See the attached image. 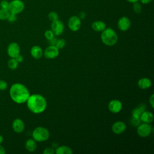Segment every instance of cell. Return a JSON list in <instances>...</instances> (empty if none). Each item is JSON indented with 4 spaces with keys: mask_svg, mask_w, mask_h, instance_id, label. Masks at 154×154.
<instances>
[{
    "mask_svg": "<svg viewBox=\"0 0 154 154\" xmlns=\"http://www.w3.org/2000/svg\"><path fill=\"white\" fill-rule=\"evenodd\" d=\"M25 147L26 150L29 152H32L35 150L37 148V143L36 141H35L33 138L28 139L25 143Z\"/></svg>",
    "mask_w": 154,
    "mask_h": 154,
    "instance_id": "d6986e66",
    "label": "cell"
},
{
    "mask_svg": "<svg viewBox=\"0 0 154 154\" xmlns=\"http://www.w3.org/2000/svg\"><path fill=\"white\" fill-rule=\"evenodd\" d=\"M50 136L49 130L43 126H38L35 128L32 132V138L36 141V142H43L48 140Z\"/></svg>",
    "mask_w": 154,
    "mask_h": 154,
    "instance_id": "277c9868",
    "label": "cell"
},
{
    "mask_svg": "<svg viewBox=\"0 0 154 154\" xmlns=\"http://www.w3.org/2000/svg\"><path fill=\"white\" fill-rule=\"evenodd\" d=\"M19 63L14 58H11L7 63V66L8 68L11 70H15L17 68Z\"/></svg>",
    "mask_w": 154,
    "mask_h": 154,
    "instance_id": "7402d4cb",
    "label": "cell"
},
{
    "mask_svg": "<svg viewBox=\"0 0 154 154\" xmlns=\"http://www.w3.org/2000/svg\"><path fill=\"white\" fill-rule=\"evenodd\" d=\"M153 127L149 123H142L137 126V134L143 138L148 137L153 131Z\"/></svg>",
    "mask_w": 154,
    "mask_h": 154,
    "instance_id": "8992f818",
    "label": "cell"
},
{
    "mask_svg": "<svg viewBox=\"0 0 154 154\" xmlns=\"http://www.w3.org/2000/svg\"><path fill=\"white\" fill-rule=\"evenodd\" d=\"M86 16V14L84 11H80L79 13V14H78V17L81 19V20H82V19H84L85 17Z\"/></svg>",
    "mask_w": 154,
    "mask_h": 154,
    "instance_id": "836d02e7",
    "label": "cell"
},
{
    "mask_svg": "<svg viewBox=\"0 0 154 154\" xmlns=\"http://www.w3.org/2000/svg\"><path fill=\"white\" fill-rule=\"evenodd\" d=\"M8 55L10 58H15L20 52V48L16 42L10 43L7 49Z\"/></svg>",
    "mask_w": 154,
    "mask_h": 154,
    "instance_id": "8fae6325",
    "label": "cell"
},
{
    "mask_svg": "<svg viewBox=\"0 0 154 154\" xmlns=\"http://www.w3.org/2000/svg\"><path fill=\"white\" fill-rule=\"evenodd\" d=\"M14 58L16 59V60L19 63H22V62L23 61V56H22V55H20V54H19V55H17Z\"/></svg>",
    "mask_w": 154,
    "mask_h": 154,
    "instance_id": "d6a6232c",
    "label": "cell"
},
{
    "mask_svg": "<svg viewBox=\"0 0 154 154\" xmlns=\"http://www.w3.org/2000/svg\"><path fill=\"white\" fill-rule=\"evenodd\" d=\"M152 0H140V2L143 4H147L152 2Z\"/></svg>",
    "mask_w": 154,
    "mask_h": 154,
    "instance_id": "8d00e7d4",
    "label": "cell"
},
{
    "mask_svg": "<svg viewBox=\"0 0 154 154\" xmlns=\"http://www.w3.org/2000/svg\"><path fill=\"white\" fill-rule=\"evenodd\" d=\"M100 38L104 45L108 46H112L117 43L118 35L113 29L111 28H106L102 31Z\"/></svg>",
    "mask_w": 154,
    "mask_h": 154,
    "instance_id": "3957f363",
    "label": "cell"
},
{
    "mask_svg": "<svg viewBox=\"0 0 154 154\" xmlns=\"http://www.w3.org/2000/svg\"><path fill=\"white\" fill-rule=\"evenodd\" d=\"M8 6H9V2L6 0H2L0 2V7L2 9L5 10H8Z\"/></svg>",
    "mask_w": 154,
    "mask_h": 154,
    "instance_id": "83f0119b",
    "label": "cell"
},
{
    "mask_svg": "<svg viewBox=\"0 0 154 154\" xmlns=\"http://www.w3.org/2000/svg\"><path fill=\"white\" fill-rule=\"evenodd\" d=\"M51 28L54 35L56 36L60 35L64 31V25L63 23L59 19L52 22Z\"/></svg>",
    "mask_w": 154,
    "mask_h": 154,
    "instance_id": "30bf717a",
    "label": "cell"
},
{
    "mask_svg": "<svg viewBox=\"0 0 154 154\" xmlns=\"http://www.w3.org/2000/svg\"><path fill=\"white\" fill-rule=\"evenodd\" d=\"M140 121L142 122V123H151L153 120V114L152 112L145 110L144 111L140 116Z\"/></svg>",
    "mask_w": 154,
    "mask_h": 154,
    "instance_id": "9a60e30c",
    "label": "cell"
},
{
    "mask_svg": "<svg viewBox=\"0 0 154 154\" xmlns=\"http://www.w3.org/2000/svg\"><path fill=\"white\" fill-rule=\"evenodd\" d=\"M5 152H5V148L0 144V154H5Z\"/></svg>",
    "mask_w": 154,
    "mask_h": 154,
    "instance_id": "d590c367",
    "label": "cell"
},
{
    "mask_svg": "<svg viewBox=\"0 0 154 154\" xmlns=\"http://www.w3.org/2000/svg\"><path fill=\"white\" fill-rule=\"evenodd\" d=\"M44 35H45V38L48 40H49L52 39L53 37H55V35H54V32H52V31L51 29H47V30H46L45 31Z\"/></svg>",
    "mask_w": 154,
    "mask_h": 154,
    "instance_id": "4316f807",
    "label": "cell"
},
{
    "mask_svg": "<svg viewBox=\"0 0 154 154\" xmlns=\"http://www.w3.org/2000/svg\"><path fill=\"white\" fill-rule=\"evenodd\" d=\"M67 25L72 31H77L81 28V20L77 16H72L69 19Z\"/></svg>",
    "mask_w": 154,
    "mask_h": 154,
    "instance_id": "52a82bcc",
    "label": "cell"
},
{
    "mask_svg": "<svg viewBox=\"0 0 154 154\" xmlns=\"http://www.w3.org/2000/svg\"><path fill=\"white\" fill-rule=\"evenodd\" d=\"M131 20L126 16H122L117 22V26L122 31H128L131 27Z\"/></svg>",
    "mask_w": 154,
    "mask_h": 154,
    "instance_id": "7c38bea8",
    "label": "cell"
},
{
    "mask_svg": "<svg viewBox=\"0 0 154 154\" xmlns=\"http://www.w3.org/2000/svg\"><path fill=\"white\" fill-rule=\"evenodd\" d=\"M66 45V41L64 38H60V39H57V41L55 46L58 49H61L65 47Z\"/></svg>",
    "mask_w": 154,
    "mask_h": 154,
    "instance_id": "cb8c5ba5",
    "label": "cell"
},
{
    "mask_svg": "<svg viewBox=\"0 0 154 154\" xmlns=\"http://www.w3.org/2000/svg\"><path fill=\"white\" fill-rule=\"evenodd\" d=\"M8 21L9 22H14L16 21L17 20V16H16V14H14V13H10V15L7 19Z\"/></svg>",
    "mask_w": 154,
    "mask_h": 154,
    "instance_id": "4dcf8cb0",
    "label": "cell"
},
{
    "mask_svg": "<svg viewBox=\"0 0 154 154\" xmlns=\"http://www.w3.org/2000/svg\"><path fill=\"white\" fill-rule=\"evenodd\" d=\"M26 103L28 109L36 114L44 112L48 105L46 98L40 94H30Z\"/></svg>",
    "mask_w": 154,
    "mask_h": 154,
    "instance_id": "7a4b0ae2",
    "label": "cell"
},
{
    "mask_svg": "<svg viewBox=\"0 0 154 154\" xmlns=\"http://www.w3.org/2000/svg\"><path fill=\"white\" fill-rule=\"evenodd\" d=\"M72 153V149L67 146H60L55 149V153L56 154H71Z\"/></svg>",
    "mask_w": 154,
    "mask_h": 154,
    "instance_id": "ffe728a7",
    "label": "cell"
},
{
    "mask_svg": "<svg viewBox=\"0 0 154 154\" xmlns=\"http://www.w3.org/2000/svg\"><path fill=\"white\" fill-rule=\"evenodd\" d=\"M106 28L105 23L101 20H96L91 23V28L96 32H102Z\"/></svg>",
    "mask_w": 154,
    "mask_h": 154,
    "instance_id": "ac0fdd59",
    "label": "cell"
},
{
    "mask_svg": "<svg viewBox=\"0 0 154 154\" xmlns=\"http://www.w3.org/2000/svg\"><path fill=\"white\" fill-rule=\"evenodd\" d=\"M12 128L16 133H21L25 129V123L23 121L19 119H15L12 123Z\"/></svg>",
    "mask_w": 154,
    "mask_h": 154,
    "instance_id": "5bb4252c",
    "label": "cell"
},
{
    "mask_svg": "<svg viewBox=\"0 0 154 154\" xmlns=\"http://www.w3.org/2000/svg\"><path fill=\"white\" fill-rule=\"evenodd\" d=\"M111 129L113 133L117 135L121 134L126 131V125L122 121H117L112 124L111 126Z\"/></svg>",
    "mask_w": 154,
    "mask_h": 154,
    "instance_id": "4fadbf2b",
    "label": "cell"
},
{
    "mask_svg": "<svg viewBox=\"0 0 154 154\" xmlns=\"http://www.w3.org/2000/svg\"><path fill=\"white\" fill-rule=\"evenodd\" d=\"M128 2H131V3H134V2H138L139 1V0H126Z\"/></svg>",
    "mask_w": 154,
    "mask_h": 154,
    "instance_id": "74e56055",
    "label": "cell"
},
{
    "mask_svg": "<svg viewBox=\"0 0 154 154\" xmlns=\"http://www.w3.org/2000/svg\"><path fill=\"white\" fill-rule=\"evenodd\" d=\"M3 140H4L3 137L1 135H0V144H1L3 142Z\"/></svg>",
    "mask_w": 154,
    "mask_h": 154,
    "instance_id": "f35d334b",
    "label": "cell"
},
{
    "mask_svg": "<svg viewBox=\"0 0 154 154\" xmlns=\"http://www.w3.org/2000/svg\"><path fill=\"white\" fill-rule=\"evenodd\" d=\"M146 106L144 105H140L138 106L137 107H136L132 112V117L134 118H137V119H140V116L141 115V114L146 110Z\"/></svg>",
    "mask_w": 154,
    "mask_h": 154,
    "instance_id": "44dd1931",
    "label": "cell"
},
{
    "mask_svg": "<svg viewBox=\"0 0 154 154\" xmlns=\"http://www.w3.org/2000/svg\"><path fill=\"white\" fill-rule=\"evenodd\" d=\"M132 8H133V11L135 13L139 14L142 11L141 5L140 2H138V1L133 3V7Z\"/></svg>",
    "mask_w": 154,
    "mask_h": 154,
    "instance_id": "d4e9b609",
    "label": "cell"
},
{
    "mask_svg": "<svg viewBox=\"0 0 154 154\" xmlns=\"http://www.w3.org/2000/svg\"><path fill=\"white\" fill-rule=\"evenodd\" d=\"M57 41V38L56 37H53L52 39L49 40V45H55L56 44V42Z\"/></svg>",
    "mask_w": 154,
    "mask_h": 154,
    "instance_id": "e575fe53",
    "label": "cell"
},
{
    "mask_svg": "<svg viewBox=\"0 0 154 154\" xmlns=\"http://www.w3.org/2000/svg\"><path fill=\"white\" fill-rule=\"evenodd\" d=\"M10 12L8 10H5V9H0V20H7Z\"/></svg>",
    "mask_w": 154,
    "mask_h": 154,
    "instance_id": "603a6c76",
    "label": "cell"
},
{
    "mask_svg": "<svg viewBox=\"0 0 154 154\" xmlns=\"http://www.w3.org/2000/svg\"><path fill=\"white\" fill-rule=\"evenodd\" d=\"M30 54L34 59H40L43 55V51L40 46L35 45L31 48Z\"/></svg>",
    "mask_w": 154,
    "mask_h": 154,
    "instance_id": "e0dca14e",
    "label": "cell"
},
{
    "mask_svg": "<svg viewBox=\"0 0 154 154\" xmlns=\"http://www.w3.org/2000/svg\"><path fill=\"white\" fill-rule=\"evenodd\" d=\"M152 81L149 78L146 77L140 78L137 82L138 87L143 90H146L152 86Z\"/></svg>",
    "mask_w": 154,
    "mask_h": 154,
    "instance_id": "2e32d148",
    "label": "cell"
},
{
    "mask_svg": "<svg viewBox=\"0 0 154 154\" xmlns=\"http://www.w3.org/2000/svg\"><path fill=\"white\" fill-rule=\"evenodd\" d=\"M43 154H54L55 153V149L51 147H46L43 150Z\"/></svg>",
    "mask_w": 154,
    "mask_h": 154,
    "instance_id": "f1b7e54d",
    "label": "cell"
},
{
    "mask_svg": "<svg viewBox=\"0 0 154 154\" xmlns=\"http://www.w3.org/2000/svg\"><path fill=\"white\" fill-rule=\"evenodd\" d=\"M123 107L122 103L118 99H112L110 100L108 105L109 111L112 113L117 114L121 111Z\"/></svg>",
    "mask_w": 154,
    "mask_h": 154,
    "instance_id": "9c48e42d",
    "label": "cell"
},
{
    "mask_svg": "<svg viewBox=\"0 0 154 154\" xmlns=\"http://www.w3.org/2000/svg\"><path fill=\"white\" fill-rule=\"evenodd\" d=\"M149 103L152 108H154V94H152L149 97Z\"/></svg>",
    "mask_w": 154,
    "mask_h": 154,
    "instance_id": "1f68e13d",
    "label": "cell"
},
{
    "mask_svg": "<svg viewBox=\"0 0 154 154\" xmlns=\"http://www.w3.org/2000/svg\"><path fill=\"white\" fill-rule=\"evenodd\" d=\"M9 94L11 99L17 104L26 103L30 93L28 88L21 83H14L10 88Z\"/></svg>",
    "mask_w": 154,
    "mask_h": 154,
    "instance_id": "6da1fadb",
    "label": "cell"
},
{
    "mask_svg": "<svg viewBox=\"0 0 154 154\" xmlns=\"http://www.w3.org/2000/svg\"><path fill=\"white\" fill-rule=\"evenodd\" d=\"M24 8L25 4L22 0H13L9 2L8 10L11 13L17 14L21 13Z\"/></svg>",
    "mask_w": 154,
    "mask_h": 154,
    "instance_id": "5b68a950",
    "label": "cell"
},
{
    "mask_svg": "<svg viewBox=\"0 0 154 154\" xmlns=\"http://www.w3.org/2000/svg\"><path fill=\"white\" fill-rule=\"evenodd\" d=\"M8 84L4 80H0V90L4 91L7 88Z\"/></svg>",
    "mask_w": 154,
    "mask_h": 154,
    "instance_id": "f546056e",
    "label": "cell"
},
{
    "mask_svg": "<svg viewBox=\"0 0 154 154\" xmlns=\"http://www.w3.org/2000/svg\"><path fill=\"white\" fill-rule=\"evenodd\" d=\"M59 55V49L54 45H49L43 51V55L47 59H54Z\"/></svg>",
    "mask_w": 154,
    "mask_h": 154,
    "instance_id": "ba28073f",
    "label": "cell"
},
{
    "mask_svg": "<svg viewBox=\"0 0 154 154\" xmlns=\"http://www.w3.org/2000/svg\"><path fill=\"white\" fill-rule=\"evenodd\" d=\"M48 19L51 22H54L58 19V14L55 11H51L48 14Z\"/></svg>",
    "mask_w": 154,
    "mask_h": 154,
    "instance_id": "484cf974",
    "label": "cell"
}]
</instances>
